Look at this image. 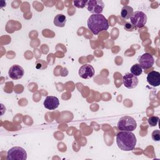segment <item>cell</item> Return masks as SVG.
<instances>
[{
	"mask_svg": "<svg viewBox=\"0 0 160 160\" xmlns=\"http://www.w3.org/2000/svg\"><path fill=\"white\" fill-rule=\"evenodd\" d=\"M26 151L19 146L12 147L7 152V160H26Z\"/></svg>",
	"mask_w": 160,
	"mask_h": 160,
	"instance_id": "4",
	"label": "cell"
},
{
	"mask_svg": "<svg viewBox=\"0 0 160 160\" xmlns=\"http://www.w3.org/2000/svg\"><path fill=\"white\" fill-rule=\"evenodd\" d=\"M66 22V16L62 14H57L54 18V24L59 28H62L65 26Z\"/></svg>",
	"mask_w": 160,
	"mask_h": 160,
	"instance_id": "13",
	"label": "cell"
},
{
	"mask_svg": "<svg viewBox=\"0 0 160 160\" xmlns=\"http://www.w3.org/2000/svg\"><path fill=\"white\" fill-rule=\"evenodd\" d=\"M133 13V9L129 6H124L122 8L121 11V17L122 19H128L131 18Z\"/></svg>",
	"mask_w": 160,
	"mask_h": 160,
	"instance_id": "14",
	"label": "cell"
},
{
	"mask_svg": "<svg viewBox=\"0 0 160 160\" xmlns=\"http://www.w3.org/2000/svg\"><path fill=\"white\" fill-rule=\"evenodd\" d=\"M124 28L126 31H132L134 29H136V28L134 26H133L131 24L129 23V22H127L124 25Z\"/></svg>",
	"mask_w": 160,
	"mask_h": 160,
	"instance_id": "19",
	"label": "cell"
},
{
	"mask_svg": "<svg viewBox=\"0 0 160 160\" xmlns=\"http://www.w3.org/2000/svg\"><path fill=\"white\" fill-rule=\"evenodd\" d=\"M159 120V118L158 116H151L148 119V124L150 125V126H156Z\"/></svg>",
	"mask_w": 160,
	"mask_h": 160,
	"instance_id": "16",
	"label": "cell"
},
{
	"mask_svg": "<svg viewBox=\"0 0 160 160\" xmlns=\"http://www.w3.org/2000/svg\"><path fill=\"white\" fill-rule=\"evenodd\" d=\"M131 72L135 76H140L142 72V69L139 64H135L131 68Z\"/></svg>",
	"mask_w": 160,
	"mask_h": 160,
	"instance_id": "15",
	"label": "cell"
},
{
	"mask_svg": "<svg viewBox=\"0 0 160 160\" xmlns=\"http://www.w3.org/2000/svg\"><path fill=\"white\" fill-rule=\"evenodd\" d=\"M88 1L82 0V1H74V6L78 8H83L86 6Z\"/></svg>",
	"mask_w": 160,
	"mask_h": 160,
	"instance_id": "17",
	"label": "cell"
},
{
	"mask_svg": "<svg viewBox=\"0 0 160 160\" xmlns=\"http://www.w3.org/2000/svg\"><path fill=\"white\" fill-rule=\"evenodd\" d=\"M152 139L155 141H159L160 140V131L158 129L154 130L151 134Z\"/></svg>",
	"mask_w": 160,
	"mask_h": 160,
	"instance_id": "18",
	"label": "cell"
},
{
	"mask_svg": "<svg viewBox=\"0 0 160 160\" xmlns=\"http://www.w3.org/2000/svg\"><path fill=\"white\" fill-rule=\"evenodd\" d=\"M137 128L136 120L129 116L121 118L118 122V129L120 131H133Z\"/></svg>",
	"mask_w": 160,
	"mask_h": 160,
	"instance_id": "3",
	"label": "cell"
},
{
	"mask_svg": "<svg viewBox=\"0 0 160 160\" xmlns=\"http://www.w3.org/2000/svg\"><path fill=\"white\" fill-rule=\"evenodd\" d=\"M24 74L23 68L18 64L12 65L9 69L8 75L12 79H19L22 78Z\"/></svg>",
	"mask_w": 160,
	"mask_h": 160,
	"instance_id": "10",
	"label": "cell"
},
{
	"mask_svg": "<svg viewBox=\"0 0 160 160\" xmlns=\"http://www.w3.org/2000/svg\"><path fill=\"white\" fill-rule=\"evenodd\" d=\"M130 21L133 26L138 28H141L146 24L147 16L142 11H137L133 12L130 18Z\"/></svg>",
	"mask_w": 160,
	"mask_h": 160,
	"instance_id": "5",
	"label": "cell"
},
{
	"mask_svg": "<svg viewBox=\"0 0 160 160\" xmlns=\"http://www.w3.org/2000/svg\"><path fill=\"white\" fill-rule=\"evenodd\" d=\"M86 7L90 12L92 14H101L104 8V4L101 0L88 1Z\"/></svg>",
	"mask_w": 160,
	"mask_h": 160,
	"instance_id": "6",
	"label": "cell"
},
{
	"mask_svg": "<svg viewBox=\"0 0 160 160\" xmlns=\"http://www.w3.org/2000/svg\"><path fill=\"white\" fill-rule=\"evenodd\" d=\"M78 73L81 78L87 79H90L94 76L95 70L91 65L89 64H85L79 68Z\"/></svg>",
	"mask_w": 160,
	"mask_h": 160,
	"instance_id": "9",
	"label": "cell"
},
{
	"mask_svg": "<svg viewBox=\"0 0 160 160\" xmlns=\"http://www.w3.org/2000/svg\"><path fill=\"white\" fill-rule=\"evenodd\" d=\"M43 104L45 108L49 110H54L58 108L59 105V101L57 97L49 96L45 98Z\"/></svg>",
	"mask_w": 160,
	"mask_h": 160,
	"instance_id": "11",
	"label": "cell"
},
{
	"mask_svg": "<svg viewBox=\"0 0 160 160\" xmlns=\"http://www.w3.org/2000/svg\"><path fill=\"white\" fill-rule=\"evenodd\" d=\"M139 82L137 76H134L131 73H126L122 77V83L128 89H133L136 88Z\"/></svg>",
	"mask_w": 160,
	"mask_h": 160,
	"instance_id": "8",
	"label": "cell"
},
{
	"mask_svg": "<svg viewBox=\"0 0 160 160\" xmlns=\"http://www.w3.org/2000/svg\"><path fill=\"white\" fill-rule=\"evenodd\" d=\"M138 62L142 69H148L153 66L154 63V59L151 54L145 52L139 56Z\"/></svg>",
	"mask_w": 160,
	"mask_h": 160,
	"instance_id": "7",
	"label": "cell"
},
{
	"mask_svg": "<svg viewBox=\"0 0 160 160\" xmlns=\"http://www.w3.org/2000/svg\"><path fill=\"white\" fill-rule=\"evenodd\" d=\"M146 79L151 86H159L160 84V73L156 71H152L148 74Z\"/></svg>",
	"mask_w": 160,
	"mask_h": 160,
	"instance_id": "12",
	"label": "cell"
},
{
	"mask_svg": "<svg viewBox=\"0 0 160 160\" xmlns=\"http://www.w3.org/2000/svg\"><path fill=\"white\" fill-rule=\"evenodd\" d=\"M116 143L120 149L130 151L135 148L136 138L131 131H121L116 135Z\"/></svg>",
	"mask_w": 160,
	"mask_h": 160,
	"instance_id": "2",
	"label": "cell"
},
{
	"mask_svg": "<svg viewBox=\"0 0 160 160\" xmlns=\"http://www.w3.org/2000/svg\"><path fill=\"white\" fill-rule=\"evenodd\" d=\"M87 24L89 30L94 35L108 30L109 28L108 21L102 14L91 15L88 19Z\"/></svg>",
	"mask_w": 160,
	"mask_h": 160,
	"instance_id": "1",
	"label": "cell"
}]
</instances>
